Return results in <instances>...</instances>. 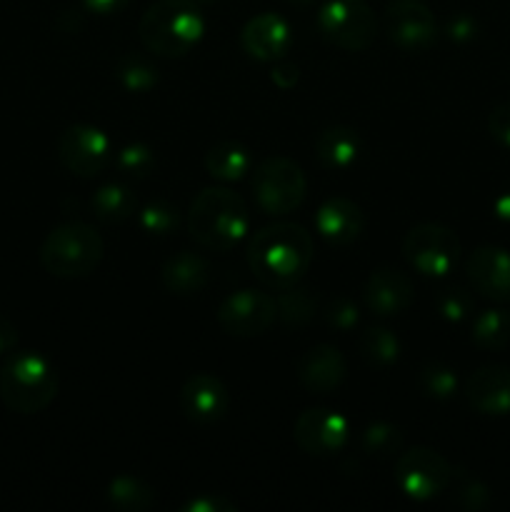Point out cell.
Masks as SVG:
<instances>
[{"mask_svg":"<svg viewBox=\"0 0 510 512\" xmlns=\"http://www.w3.org/2000/svg\"><path fill=\"white\" fill-rule=\"evenodd\" d=\"M458 500L463 508L480 510L485 503H488V490H485L480 483H475V480H470L468 485H463V488L458 490Z\"/></svg>","mask_w":510,"mask_h":512,"instance_id":"obj_38","label":"cell"},{"mask_svg":"<svg viewBox=\"0 0 510 512\" xmlns=\"http://www.w3.org/2000/svg\"><path fill=\"white\" fill-rule=\"evenodd\" d=\"M250 153L235 140H220L205 153V170L220 183H235L250 173Z\"/></svg>","mask_w":510,"mask_h":512,"instance_id":"obj_23","label":"cell"},{"mask_svg":"<svg viewBox=\"0 0 510 512\" xmlns=\"http://www.w3.org/2000/svg\"><path fill=\"white\" fill-rule=\"evenodd\" d=\"M160 280L173 295H198L208 285L210 265L200 255L183 250L163 265Z\"/></svg>","mask_w":510,"mask_h":512,"instance_id":"obj_21","label":"cell"},{"mask_svg":"<svg viewBox=\"0 0 510 512\" xmlns=\"http://www.w3.org/2000/svg\"><path fill=\"white\" fill-rule=\"evenodd\" d=\"M495 210H498L500 218H510V195L500 198L498 203H495Z\"/></svg>","mask_w":510,"mask_h":512,"instance_id":"obj_43","label":"cell"},{"mask_svg":"<svg viewBox=\"0 0 510 512\" xmlns=\"http://www.w3.org/2000/svg\"><path fill=\"white\" fill-rule=\"evenodd\" d=\"M468 278L478 293L490 300H510V253L495 245H483L468 258Z\"/></svg>","mask_w":510,"mask_h":512,"instance_id":"obj_16","label":"cell"},{"mask_svg":"<svg viewBox=\"0 0 510 512\" xmlns=\"http://www.w3.org/2000/svg\"><path fill=\"white\" fill-rule=\"evenodd\" d=\"M138 30L150 53L178 58L203 40L205 18L193 0H158L145 10Z\"/></svg>","mask_w":510,"mask_h":512,"instance_id":"obj_3","label":"cell"},{"mask_svg":"<svg viewBox=\"0 0 510 512\" xmlns=\"http://www.w3.org/2000/svg\"><path fill=\"white\" fill-rule=\"evenodd\" d=\"M185 512H233L235 505L230 500L218 498V495H200L185 503Z\"/></svg>","mask_w":510,"mask_h":512,"instance_id":"obj_37","label":"cell"},{"mask_svg":"<svg viewBox=\"0 0 510 512\" xmlns=\"http://www.w3.org/2000/svg\"><path fill=\"white\" fill-rule=\"evenodd\" d=\"M345 375H348V363L333 345H315L298 363V380L310 393H333L335 388L343 385Z\"/></svg>","mask_w":510,"mask_h":512,"instance_id":"obj_17","label":"cell"},{"mask_svg":"<svg viewBox=\"0 0 510 512\" xmlns=\"http://www.w3.org/2000/svg\"><path fill=\"white\" fill-rule=\"evenodd\" d=\"M358 318H360L358 305H355L353 300H348V298L335 300V303L330 305V310H328V323L333 325V328H338V330L355 328V325H358Z\"/></svg>","mask_w":510,"mask_h":512,"instance_id":"obj_35","label":"cell"},{"mask_svg":"<svg viewBox=\"0 0 510 512\" xmlns=\"http://www.w3.org/2000/svg\"><path fill=\"white\" fill-rule=\"evenodd\" d=\"M365 228L363 210L348 198H330L315 213V230L330 245H348L360 238Z\"/></svg>","mask_w":510,"mask_h":512,"instance_id":"obj_20","label":"cell"},{"mask_svg":"<svg viewBox=\"0 0 510 512\" xmlns=\"http://www.w3.org/2000/svg\"><path fill=\"white\" fill-rule=\"evenodd\" d=\"M365 305L373 310L380 318H393V315L405 313L415 298L413 283L408 275L398 273V270L380 268L365 283Z\"/></svg>","mask_w":510,"mask_h":512,"instance_id":"obj_18","label":"cell"},{"mask_svg":"<svg viewBox=\"0 0 510 512\" xmlns=\"http://www.w3.org/2000/svg\"><path fill=\"white\" fill-rule=\"evenodd\" d=\"M420 385H423V390L430 398L448 400L458 390V375L450 368H445V365L428 363L423 368V375H420Z\"/></svg>","mask_w":510,"mask_h":512,"instance_id":"obj_33","label":"cell"},{"mask_svg":"<svg viewBox=\"0 0 510 512\" xmlns=\"http://www.w3.org/2000/svg\"><path fill=\"white\" fill-rule=\"evenodd\" d=\"M488 130L493 140H498L503 148L510 150V103H500L498 108L490 110Z\"/></svg>","mask_w":510,"mask_h":512,"instance_id":"obj_36","label":"cell"},{"mask_svg":"<svg viewBox=\"0 0 510 512\" xmlns=\"http://www.w3.org/2000/svg\"><path fill=\"white\" fill-rule=\"evenodd\" d=\"M180 408H183L185 418L193 420V423H218V420L225 418V413L230 408L228 388L215 375H193L180 388Z\"/></svg>","mask_w":510,"mask_h":512,"instance_id":"obj_14","label":"cell"},{"mask_svg":"<svg viewBox=\"0 0 510 512\" xmlns=\"http://www.w3.org/2000/svg\"><path fill=\"white\" fill-rule=\"evenodd\" d=\"M403 255L418 273L428 278H443L460 258V240L445 225H415L403 240Z\"/></svg>","mask_w":510,"mask_h":512,"instance_id":"obj_8","label":"cell"},{"mask_svg":"<svg viewBox=\"0 0 510 512\" xmlns=\"http://www.w3.org/2000/svg\"><path fill=\"white\" fill-rule=\"evenodd\" d=\"M473 340L483 350H500L510 340L508 310H483L473 323Z\"/></svg>","mask_w":510,"mask_h":512,"instance_id":"obj_27","label":"cell"},{"mask_svg":"<svg viewBox=\"0 0 510 512\" xmlns=\"http://www.w3.org/2000/svg\"><path fill=\"white\" fill-rule=\"evenodd\" d=\"M188 230L203 248L225 253L248 235V205L228 188L203 190L190 205Z\"/></svg>","mask_w":510,"mask_h":512,"instance_id":"obj_2","label":"cell"},{"mask_svg":"<svg viewBox=\"0 0 510 512\" xmlns=\"http://www.w3.org/2000/svg\"><path fill=\"white\" fill-rule=\"evenodd\" d=\"M315 300L308 290H288L278 300V315L288 325H303L305 320L313 318Z\"/></svg>","mask_w":510,"mask_h":512,"instance_id":"obj_32","label":"cell"},{"mask_svg":"<svg viewBox=\"0 0 510 512\" xmlns=\"http://www.w3.org/2000/svg\"><path fill=\"white\" fill-rule=\"evenodd\" d=\"M475 23L473 18H468V15H458V18H453L448 23V35L450 40H458V43H465V40L475 38Z\"/></svg>","mask_w":510,"mask_h":512,"instance_id":"obj_39","label":"cell"},{"mask_svg":"<svg viewBox=\"0 0 510 512\" xmlns=\"http://www.w3.org/2000/svg\"><path fill=\"white\" fill-rule=\"evenodd\" d=\"M118 168L120 173L130 175V178H148L155 168L153 150L145 143H130L118 153Z\"/></svg>","mask_w":510,"mask_h":512,"instance_id":"obj_31","label":"cell"},{"mask_svg":"<svg viewBox=\"0 0 510 512\" xmlns=\"http://www.w3.org/2000/svg\"><path fill=\"white\" fill-rule=\"evenodd\" d=\"M58 158L70 173L80 178H95L113 160V143L95 125H70L58 140Z\"/></svg>","mask_w":510,"mask_h":512,"instance_id":"obj_10","label":"cell"},{"mask_svg":"<svg viewBox=\"0 0 510 512\" xmlns=\"http://www.w3.org/2000/svg\"><path fill=\"white\" fill-rule=\"evenodd\" d=\"M178 208L168 200H155L140 210V228L150 235H170L178 228Z\"/></svg>","mask_w":510,"mask_h":512,"instance_id":"obj_30","label":"cell"},{"mask_svg":"<svg viewBox=\"0 0 510 512\" xmlns=\"http://www.w3.org/2000/svg\"><path fill=\"white\" fill-rule=\"evenodd\" d=\"M315 155L328 170H348L353 168L360 155V138L355 130L335 125L325 128L315 140Z\"/></svg>","mask_w":510,"mask_h":512,"instance_id":"obj_22","label":"cell"},{"mask_svg":"<svg viewBox=\"0 0 510 512\" xmlns=\"http://www.w3.org/2000/svg\"><path fill=\"white\" fill-rule=\"evenodd\" d=\"M290 43H293V30H290L288 20L278 13L255 15L240 30L243 50L260 63L280 60L288 53Z\"/></svg>","mask_w":510,"mask_h":512,"instance_id":"obj_15","label":"cell"},{"mask_svg":"<svg viewBox=\"0 0 510 512\" xmlns=\"http://www.w3.org/2000/svg\"><path fill=\"white\" fill-rule=\"evenodd\" d=\"M470 295L460 288H448L438 295V310L450 323H460L470 313Z\"/></svg>","mask_w":510,"mask_h":512,"instance_id":"obj_34","label":"cell"},{"mask_svg":"<svg viewBox=\"0 0 510 512\" xmlns=\"http://www.w3.org/2000/svg\"><path fill=\"white\" fill-rule=\"evenodd\" d=\"M400 430L390 423H373L363 433V450L375 458H390L400 450Z\"/></svg>","mask_w":510,"mask_h":512,"instance_id":"obj_29","label":"cell"},{"mask_svg":"<svg viewBox=\"0 0 510 512\" xmlns=\"http://www.w3.org/2000/svg\"><path fill=\"white\" fill-rule=\"evenodd\" d=\"M318 33L335 48L360 53L373 45L378 20L365 0H328L318 10Z\"/></svg>","mask_w":510,"mask_h":512,"instance_id":"obj_7","label":"cell"},{"mask_svg":"<svg viewBox=\"0 0 510 512\" xmlns=\"http://www.w3.org/2000/svg\"><path fill=\"white\" fill-rule=\"evenodd\" d=\"M105 495H108V503L113 508L125 512H143L155 505V490L133 475H118V478L110 480Z\"/></svg>","mask_w":510,"mask_h":512,"instance_id":"obj_25","label":"cell"},{"mask_svg":"<svg viewBox=\"0 0 510 512\" xmlns=\"http://www.w3.org/2000/svg\"><path fill=\"white\" fill-rule=\"evenodd\" d=\"M298 80V65L293 63H278L273 70V83L280 88H293Z\"/></svg>","mask_w":510,"mask_h":512,"instance_id":"obj_42","label":"cell"},{"mask_svg":"<svg viewBox=\"0 0 510 512\" xmlns=\"http://www.w3.org/2000/svg\"><path fill=\"white\" fill-rule=\"evenodd\" d=\"M465 398L470 408L483 415L510 413V370L503 365H485L475 370L465 383Z\"/></svg>","mask_w":510,"mask_h":512,"instance_id":"obj_19","label":"cell"},{"mask_svg":"<svg viewBox=\"0 0 510 512\" xmlns=\"http://www.w3.org/2000/svg\"><path fill=\"white\" fill-rule=\"evenodd\" d=\"M313 260V238L303 225L275 223L258 230L248 243V265L268 288H290Z\"/></svg>","mask_w":510,"mask_h":512,"instance_id":"obj_1","label":"cell"},{"mask_svg":"<svg viewBox=\"0 0 510 512\" xmlns=\"http://www.w3.org/2000/svg\"><path fill=\"white\" fill-rule=\"evenodd\" d=\"M453 478V468L440 453L430 448H413L395 463V483L408 498L430 500L443 493Z\"/></svg>","mask_w":510,"mask_h":512,"instance_id":"obj_9","label":"cell"},{"mask_svg":"<svg viewBox=\"0 0 510 512\" xmlns=\"http://www.w3.org/2000/svg\"><path fill=\"white\" fill-rule=\"evenodd\" d=\"M58 395V373L40 353H15L0 370V398L23 415L40 413Z\"/></svg>","mask_w":510,"mask_h":512,"instance_id":"obj_4","label":"cell"},{"mask_svg":"<svg viewBox=\"0 0 510 512\" xmlns=\"http://www.w3.org/2000/svg\"><path fill=\"white\" fill-rule=\"evenodd\" d=\"M115 78L130 93H148L158 85V70L143 55L128 53L115 63Z\"/></svg>","mask_w":510,"mask_h":512,"instance_id":"obj_26","label":"cell"},{"mask_svg":"<svg viewBox=\"0 0 510 512\" xmlns=\"http://www.w3.org/2000/svg\"><path fill=\"white\" fill-rule=\"evenodd\" d=\"M390 40L405 53H423L438 38V25L430 8L420 0H393L385 10Z\"/></svg>","mask_w":510,"mask_h":512,"instance_id":"obj_12","label":"cell"},{"mask_svg":"<svg viewBox=\"0 0 510 512\" xmlns=\"http://www.w3.org/2000/svg\"><path fill=\"white\" fill-rule=\"evenodd\" d=\"M90 205H93V213L98 215L103 223H123V220H128L130 215L135 213L138 200H135V193L130 188L110 183L95 190Z\"/></svg>","mask_w":510,"mask_h":512,"instance_id":"obj_24","label":"cell"},{"mask_svg":"<svg viewBox=\"0 0 510 512\" xmlns=\"http://www.w3.org/2000/svg\"><path fill=\"white\" fill-rule=\"evenodd\" d=\"M278 303L260 290H238L228 295L218 308L220 328L235 338H253L275 323Z\"/></svg>","mask_w":510,"mask_h":512,"instance_id":"obj_11","label":"cell"},{"mask_svg":"<svg viewBox=\"0 0 510 512\" xmlns=\"http://www.w3.org/2000/svg\"><path fill=\"white\" fill-rule=\"evenodd\" d=\"M360 353L370 365L388 368L400 358V340L388 328H368L358 340Z\"/></svg>","mask_w":510,"mask_h":512,"instance_id":"obj_28","label":"cell"},{"mask_svg":"<svg viewBox=\"0 0 510 512\" xmlns=\"http://www.w3.org/2000/svg\"><path fill=\"white\" fill-rule=\"evenodd\" d=\"M103 238L85 223H65L50 230L40 245V263L55 278H83L103 260Z\"/></svg>","mask_w":510,"mask_h":512,"instance_id":"obj_5","label":"cell"},{"mask_svg":"<svg viewBox=\"0 0 510 512\" xmlns=\"http://www.w3.org/2000/svg\"><path fill=\"white\" fill-rule=\"evenodd\" d=\"M308 180L295 160L273 155L265 158L253 173V193L265 215H288L305 200Z\"/></svg>","mask_w":510,"mask_h":512,"instance_id":"obj_6","label":"cell"},{"mask_svg":"<svg viewBox=\"0 0 510 512\" xmlns=\"http://www.w3.org/2000/svg\"><path fill=\"white\" fill-rule=\"evenodd\" d=\"M130 0H83L85 8L90 13H98V15H115L128 5Z\"/></svg>","mask_w":510,"mask_h":512,"instance_id":"obj_40","label":"cell"},{"mask_svg":"<svg viewBox=\"0 0 510 512\" xmlns=\"http://www.w3.org/2000/svg\"><path fill=\"white\" fill-rule=\"evenodd\" d=\"M193 3H203V5H208V3H215V0H193Z\"/></svg>","mask_w":510,"mask_h":512,"instance_id":"obj_44","label":"cell"},{"mask_svg":"<svg viewBox=\"0 0 510 512\" xmlns=\"http://www.w3.org/2000/svg\"><path fill=\"white\" fill-rule=\"evenodd\" d=\"M350 425L340 413L325 408H310L295 420V443L310 455H335L348 445Z\"/></svg>","mask_w":510,"mask_h":512,"instance_id":"obj_13","label":"cell"},{"mask_svg":"<svg viewBox=\"0 0 510 512\" xmlns=\"http://www.w3.org/2000/svg\"><path fill=\"white\" fill-rule=\"evenodd\" d=\"M18 345V330L8 318L0 315V355H8Z\"/></svg>","mask_w":510,"mask_h":512,"instance_id":"obj_41","label":"cell"},{"mask_svg":"<svg viewBox=\"0 0 510 512\" xmlns=\"http://www.w3.org/2000/svg\"><path fill=\"white\" fill-rule=\"evenodd\" d=\"M290 3H300V5H305V3H310V0H290Z\"/></svg>","mask_w":510,"mask_h":512,"instance_id":"obj_45","label":"cell"}]
</instances>
